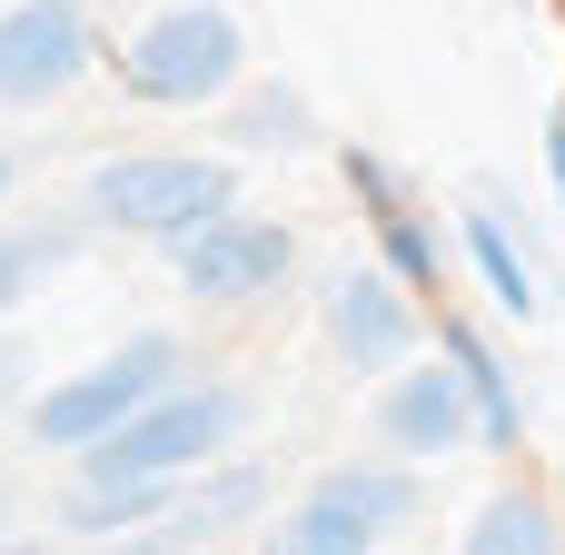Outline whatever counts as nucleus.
Returning <instances> with one entry per match:
<instances>
[{"mask_svg": "<svg viewBox=\"0 0 565 555\" xmlns=\"http://www.w3.org/2000/svg\"><path fill=\"white\" fill-rule=\"evenodd\" d=\"M0 199H10V149H0Z\"/></svg>", "mask_w": 565, "mask_h": 555, "instance_id": "nucleus-19", "label": "nucleus"}, {"mask_svg": "<svg viewBox=\"0 0 565 555\" xmlns=\"http://www.w3.org/2000/svg\"><path fill=\"white\" fill-rule=\"evenodd\" d=\"M89 60H99V40H89V10L79 0H10L0 10V99L10 109L60 99Z\"/></svg>", "mask_w": 565, "mask_h": 555, "instance_id": "nucleus-7", "label": "nucleus"}, {"mask_svg": "<svg viewBox=\"0 0 565 555\" xmlns=\"http://www.w3.org/2000/svg\"><path fill=\"white\" fill-rule=\"evenodd\" d=\"M169 377H179V338H159V328H149V338H119L109 357H89L70 387H50V397L30 407V437L60 447V457H79V447H99L119 417H139Z\"/></svg>", "mask_w": 565, "mask_h": 555, "instance_id": "nucleus-4", "label": "nucleus"}, {"mask_svg": "<svg viewBox=\"0 0 565 555\" xmlns=\"http://www.w3.org/2000/svg\"><path fill=\"white\" fill-rule=\"evenodd\" d=\"M367 218H377V258H387L407 288H427V298H437V278H447V238L427 228V209H407V189H397V199H377Z\"/></svg>", "mask_w": 565, "mask_h": 555, "instance_id": "nucleus-13", "label": "nucleus"}, {"mask_svg": "<svg viewBox=\"0 0 565 555\" xmlns=\"http://www.w3.org/2000/svg\"><path fill=\"white\" fill-rule=\"evenodd\" d=\"M328 348L348 367H397L417 348V308H407V278L377 258L358 278H328Z\"/></svg>", "mask_w": 565, "mask_h": 555, "instance_id": "nucleus-8", "label": "nucleus"}, {"mask_svg": "<svg viewBox=\"0 0 565 555\" xmlns=\"http://www.w3.org/2000/svg\"><path fill=\"white\" fill-rule=\"evenodd\" d=\"M238 70H248V30H238L218 0L159 10V20H139L129 50H119V89L149 99V109H199V99H218Z\"/></svg>", "mask_w": 565, "mask_h": 555, "instance_id": "nucleus-2", "label": "nucleus"}, {"mask_svg": "<svg viewBox=\"0 0 565 555\" xmlns=\"http://www.w3.org/2000/svg\"><path fill=\"white\" fill-rule=\"evenodd\" d=\"M467 546H487V555H546V546H556V516H546L536 497H487L477 526H467Z\"/></svg>", "mask_w": 565, "mask_h": 555, "instance_id": "nucleus-15", "label": "nucleus"}, {"mask_svg": "<svg viewBox=\"0 0 565 555\" xmlns=\"http://www.w3.org/2000/svg\"><path fill=\"white\" fill-rule=\"evenodd\" d=\"M427 506V487L407 477V467H328L308 497H298V516H288V546L298 555H358V546H387L407 516Z\"/></svg>", "mask_w": 565, "mask_h": 555, "instance_id": "nucleus-5", "label": "nucleus"}, {"mask_svg": "<svg viewBox=\"0 0 565 555\" xmlns=\"http://www.w3.org/2000/svg\"><path fill=\"white\" fill-rule=\"evenodd\" d=\"M546 169H556V199H565V119L546 129Z\"/></svg>", "mask_w": 565, "mask_h": 555, "instance_id": "nucleus-18", "label": "nucleus"}, {"mask_svg": "<svg viewBox=\"0 0 565 555\" xmlns=\"http://www.w3.org/2000/svg\"><path fill=\"white\" fill-rule=\"evenodd\" d=\"M248 427V397L228 387V377H209V387H159L139 417H119L99 447H79V477H99V487H139V477H189V467H209L228 437Z\"/></svg>", "mask_w": 565, "mask_h": 555, "instance_id": "nucleus-1", "label": "nucleus"}, {"mask_svg": "<svg viewBox=\"0 0 565 555\" xmlns=\"http://www.w3.org/2000/svg\"><path fill=\"white\" fill-rule=\"evenodd\" d=\"M377 427H387V447H397V457H447V447H467V437H477V397H467L457 357L407 367V377L377 397Z\"/></svg>", "mask_w": 565, "mask_h": 555, "instance_id": "nucleus-9", "label": "nucleus"}, {"mask_svg": "<svg viewBox=\"0 0 565 555\" xmlns=\"http://www.w3.org/2000/svg\"><path fill=\"white\" fill-rule=\"evenodd\" d=\"M437 348L457 357V377H467V397H477V437H487V447H516V437H526V407H516V377L497 367V348H487L467 318H447Z\"/></svg>", "mask_w": 565, "mask_h": 555, "instance_id": "nucleus-11", "label": "nucleus"}, {"mask_svg": "<svg viewBox=\"0 0 565 555\" xmlns=\"http://www.w3.org/2000/svg\"><path fill=\"white\" fill-rule=\"evenodd\" d=\"M238 209V169L228 159H199V149H129L89 179V218L129 228V238H189L199 218Z\"/></svg>", "mask_w": 565, "mask_h": 555, "instance_id": "nucleus-3", "label": "nucleus"}, {"mask_svg": "<svg viewBox=\"0 0 565 555\" xmlns=\"http://www.w3.org/2000/svg\"><path fill=\"white\" fill-rule=\"evenodd\" d=\"M20 387H30V338H10V328H0V407H10Z\"/></svg>", "mask_w": 565, "mask_h": 555, "instance_id": "nucleus-17", "label": "nucleus"}, {"mask_svg": "<svg viewBox=\"0 0 565 555\" xmlns=\"http://www.w3.org/2000/svg\"><path fill=\"white\" fill-rule=\"evenodd\" d=\"M258 506H268V467H189V477H179V497H169V516H159V536L209 546V536L248 526Z\"/></svg>", "mask_w": 565, "mask_h": 555, "instance_id": "nucleus-10", "label": "nucleus"}, {"mask_svg": "<svg viewBox=\"0 0 565 555\" xmlns=\"http://www.w3.org/2000/svg\"><path fill=\"white\" fill-rule=\"evenodd\" d=\"M308 129H318V119H308V99H298V89H268V99H248V109L228 119V139H238V149H258V139H268V149H298Z\"/></svg>", "mask_w": 565, "mask_h": 555, "instance_id": "nucleus-16", "label": "nucleus"}, {"mask_svg": "<svg viewBox=\"0 0 565 555\" xmlns=\"http://www.w3.org/2000/svg\"><path fill=\"white\" fill-rule=\"evenodd\" d=\"M70 248H79V228H70V218H40V228H0V318H10V308H30V288H40V278H50Z\"/></svg>", "mask_w": 565, "mask_h": 555, "instance_id": "nucleus-14", "label": "nucleus"}, {"mask_svg": "<svg viewBox=\"0 0 565 555\" xmlns=\"http://www.w3.org/2000/svg\"><path fill=\"white\" fill-rule=\"evenodd\" d=\"M457 228H467V258H477V278L507 298V318H536V268H526V248H516V218H497V209H467Z\"/></svg>", "mask_w": 565, "mask_h": 555, "instance_id": "nucleus-12", "label": "nucleus"}, {"mask_svg": "<svg viewBox=\"0 0 565 555\" xmlns=\"http://www.w3.org/2000/svg\"><path fill=\"white\" fill-rule=\"evenodd\" d=\"M169 268L199 308H238V298H268L288 268H298V238L278 218H248V209H218L199 218L189 238H169Z\"/></svg>", "mask_w": 565, "mask_h": 555, "instance_id": "nucleus-6", "label": "nucleus"}]
</instances>
